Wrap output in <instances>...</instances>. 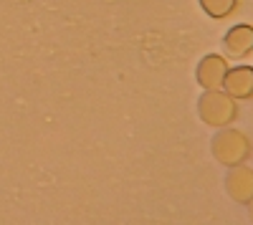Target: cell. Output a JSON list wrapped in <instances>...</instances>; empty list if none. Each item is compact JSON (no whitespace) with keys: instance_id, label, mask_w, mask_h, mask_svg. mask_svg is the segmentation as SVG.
<instances>
[{"instance_id":"cell-1","label":"cell","mask_w":253,"mask_h":225,"mask_svg":"<svg viewBox=\"0 0 253 225\" xmlns=\"http://www.w3.org/2000/svg\"><path fill=\"white\" fill-rule=\"evenodd\" d=\"M198 114L208 127L223 129L228 124H233V119L238 116V104H236V99H230L223 89H213V91H205L200 96Z\"/></svg>"},{"instance_id":"cell-2","label":"cell","mask_w":253,"mask_h":225,"mask_svg":"<svg viewBox=\"0 0 253 225\" xmlns=\"http://www.w3.org/2000/svg\"><path fill=\"white\" fill-rule=\"evenodd\" d=\"M213 157L225 167H238L251 157V142L243 132L223 127L213 137Z\"/></svg>"},{"instance_id":"cell-3","label":"cell","mask_w":253,"mask_h":225,"mask_svg":"<svg viewBox=\"0 0 253 225\" xmlns=\"http://www.w3.org/2000/svg\"><path fill=\"white\" fill-rule=\"evenodd\" d=\"M228 61L218 53H208L200 64H198V84L205 89V91H213V89H223V78L228 74Z\"/></svg>"},{"instance_id":"cell-4","label":"cell","mask_w":253,"mask_h":225,"mask_svg":"<svg viewBox=\"0 0 253 225\" xmlns=\"http://www.w3.org/2000/svg\"><path fill=\"white\" fill-rule=\"evenodd\" d=\"M223 91L236 99V101H246L253 96V69L251 66H233L228 69L225 78H223Z\"/></svg>"},{"instance_id":"cell-5","label":"cell","mask_w":253,"mask_h":225,"mask_svg":"<svg viewBox=\"0 0 253 225\" xmlns=\"http://www.w3.org/2000/svg\"><path fill=\"white\" fill-rule=\"evenodd\" d=\"M225 190L236 202L248 205V202L253 200V170L246 167V165L230 167V172L225 177Z\"/></svg>"},{"instance_id":"cell-6","label":"cell","mask_w":253,"mask_h":225,"mask_svg":"<svg viewBox=\"0 0 253 225\" xmlns=\"http://www.w3.org/2000/svg\"><path fill=\"white\" fill-rule=\"evenodd\" d=\"M223 43H225V51L228 56H233V58H243L253 51V26L248 23H238L233 26L225 38H223Z\"/></svg>"},{"instance_id":"cell-7","label":"cell","mask_w":253,"mask_h":225,"mask_svg":"<svg viewBox=\"0 0 253 225\" xmlns=\"http://www.w3.org/2000/svg\"><path fill=\"white\" fill-rule=\"evenodd\" d=\"M236 5H238V0H200V8H203L210 18H215V20L228 18L230 13L236 10Z\"/></svg>"},{"instance_id":"cell-8","label":"cell","mask_w":253,"mask_h":225,"mask_svg":"<svg viewBox=\"0 0 253 225\" xmlns=\"http://www.w3.org/2000/svg\"><path fill=\"white\" fill-rule=\"evenodd\" d=\"M248 215H251V223H253V200L248 202Z\"/></svg>"}]
</instances>
